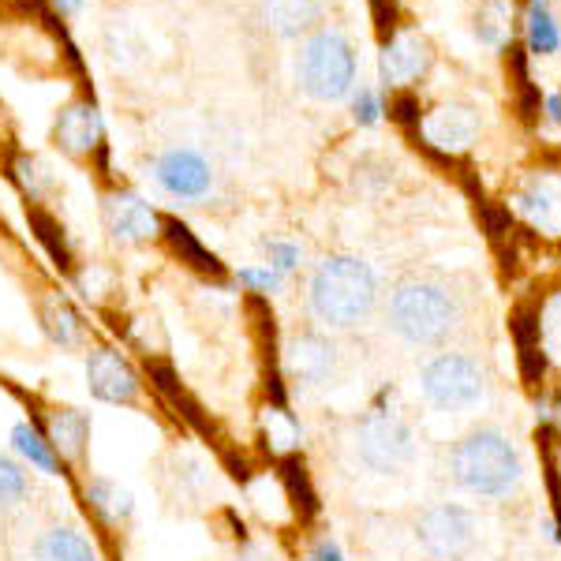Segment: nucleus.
<instances>
[{"instance_id": "obj_27", "label": "nucleus", "mask_w": 561, "mask_h": 561, "mask_svg": "<svg viewBox=\"0 0 561 561\" xmlns=\"http://www.w3.org/2000/svg\"><path fill=\"white\" fill-rule=\"evenodd\" d=\"M296 262H300V248H296V243H270L266 266H274L280 277H285L288 270H296Z\"/></svg>"}, {"instance_id": "obj_28", "label": "nucleus", "mask_w": 561, "mask_h": 561, "mask_svg": "<svg viewBox=\"0 0 561 561\" xmlns=\"http://www.w3.org/2000/svg\"><path fill=\"white\" fill-rule=\"evenodd\" d=\"M304 561H348V558H345V550L337 547V539L322 536V539H314L311 547H307Z\"/></svg>"}, {"instance_id": "obj_18", "label": "nucleus", "mask_w": 561, "mask_h": 561, "mask_svg": "<svg viewBox=\"0 0 561 561\" xmlns=\"http://www.w3.org/2000/svg\"><path fill=\"white\" fill-rule=\"evenodd\" d=\"M38 322H42L45 337H49L57 348L76 352V348L87 345L83 322H79L76 307H71L60 293H45L42 300H38Z\"/></svg>"}, {"instance_id": "obj_23", "label": "nucleus", "mask_w": 561, "mask_h": 561, "mask_svg": "<svg viewBox=\"0 0 561 561\" xmlns=\"http://www.w3.org/2000/svg\"><path fill=\"white\" fill-rule=\"evenodd\" d=\"M528 49L536 53V57H550V53L561 49L558 23L542 4H531V12H528Z\"/></svg>"}, {"instance_id": "obj_2", "label": "nucleus", "mask_w": 561, "mask_h": 561, "mask_svg": "<svg viewBox=\"0 0 561 561\" xmlns=\"http://www.w3.org/2000/svg\"><path fill=\"white\" fill-rule=\"evenodd\" d=\"M378 277L359 255H325L307 280V311L319 330L348 333L378 311Z\"/></svg>"}, {"instance_id": "obj_32", "label": "nucleus", "mask_w": 561, "mask_h": 561, "mask_svg": "<svg viewBox=\"0 0 561 561\" xmlns=\"http://www.w3.org/2000/svg\"><path fill=\"white\" fill-rule=\"evenodd\" d=\"M57 4H60V8H76L79 0H57Z\"/></svg>"}, {"instance_id": "obj_22", "label": "nucleus", "mask_w": 561, "mask_h": 561, "mask_svg": "<svg viewBox=\"0 0 561 561\" xmlns=\"http://www.w3.org/2000/svg\"><path fill=\"white\" fill-rule=\"evenodd\" d=\"M87 494H90V502H94V510L102 513V517H105L108 524L128 520L131 502H128V494H124L121 486L113 483V479H98V476H90V479H87Z\"/></svg>"}, {"instance_id": "obj_14", "label": "nucleus", "mask_w": 561, "mask_h": 561, "mask_svg": "<svg viewBox=\"0 0 561 561\" xmlns=\"http://www.w3.org/2000/svg\"><path fill=\"white\" fill-rule=\"evenodd\" d=\"M420 131L434 150L465 153L479 135V113L472 105H460V102L438 105L434 113H427L420 121Z\"/></svg>"}, {"instance_id": "obj_21", "label": "nucleus", "mask_w": 561, "mask_h": 561, "mask_svg": "<svg viewBox=\"0 0 561 561\" xmlns=\"http://www.w3.org/2000/svg\"><path fill=\"white\" fill-rule=\"evenodd\" d=\"M12 442H15V449H20V457L31 468H38V472L57 476L60 468H65V465H60V457H57V449L49 446V438H45L38 427H31V423H20V427L12 431Z\"/></svg>"}, {"instance_id": "obj_24", "label": "nucleus", "mask_w": 561, "mask_h": 561, "mask_svg": "<svg viewBox=\"0 0 561 561\" xmlns=\"http://www.w3.org/2000/svg\"><path fill=\"white\" fill-rule=\"evenodd\" d=\"M510 0H483L476 15V34L483 38L486 45H505V34H510Z\"/></svg>"}, {"instance_id": "obj_6", "label": "nucleus", "mask_w": 561, "mask_h": 561, "mask_svg": "<svg viewBox=\"0 0 561 561\" xmlns=\"http://www.w3.org/2000/svg\"><path fill=\"white\" fill-rule=\"evenodd\" d=\"M296 79L314 102H341L356 87V53L337 26H322L296 57Z\"/></svg>"}, {"instance_id": "obj_10", "label": "nucleus", "mask_w": 561, "mask_h": 561, "mask_svg": "<svg viewBox=\"0 0 561 561\" xmlns=\"http://www.w3.org/2000/svg\"><path fill=\"white\" fill-rule=\"evenodd\" d=\"M87 386L98 401L121 404V409H142V382L131 370L128 359L113 348H94L87 352Z\"/></svg>"}, {"instance_id": "obj_17", "label": "nucleus", "mask_w": 561, "mask_h": 561, "mask_svg": "<svg viewBox=\"0 0 561 561\" xmlns=\"http://www.w3.org/2000/svg\"><path fill=\"white\" fill-rule=\"evenodd\" d=\"M57 142L71 158H87L102 147V113L90 102H71L57 116Z\"/></svg>"}, {"instance_id": "obj_5", "label": "nucleus", "mask_w": 561, "mask_h": 561, "mask_svg": "<svg viewBox=\"0 0 561 561\" xmlns=\"http://www.w3.org/2000/svg\"><path fill=\"white\" fill-rule=\"evenodd\" d=\"M352 454L375 476H397L415 457V431L397 404L375 401L352 427Z\"/></svg>"}, {"instance_id": "obj_20", "label": "nucleus", "mask_w": 561, "mask_h": 561, "mask_svg": "<svg viewBox=\"0 0 561 561\" xmlns=\"http://www.w3.org/2000/svg\"><path fill=\"white\" fill-rule=\"evenodd\" d=\"M319 0H266V20L277 34H300L311 23H319Z\"/></svg>"}, {"instance_id": "obj_4", "label": "nucleus", "mask_w": 561, "mask_h": 561, "mask_svg": "<svg viewBox=\"0 0 561 561\" xmlns=\"http://www.w3.org/2000/svg\"><path fill=\"white\" fill-rule=\"evenodd\" d=\"M8 554L12 561H98L94 542L57 505L34 502L31 510L8 520Z\"/></svg>"}, {"instance_id": "obj_26", "label": "nucleus", "mask_w": 561, "mask_h": 561, "mask_svg": "<svg viewBox=\"0 0 561 561\" xmlns=\"http://www.w3.org/2000/svg\"><path fill=\"white\" fill-rule=\"evenodd\" d=\"M539 333L550 356L561 359V296H554V300L547 304V311H542V319H539Z\"/></svg>"}, {"instance_id": "obj_8", "label": "nucleus", "mask_w": 561, "mask_h": 561, "mask_svg": "<svg viewBox=\"0 0 561 561\" xmlns=\"http://www.w3.org/2000/svg\"><path fill=\"white\" fill-rule=\"evenodd\" d=\"M415 542L427 561H465L479 542V517L457 502L427 505L415 517Z\"/></svg>"}, {"instance_id": "obj_7", "label": "nucleus", "mask_w": 561, "mask_h": 561, "mask_svg": "<svg viewBox=\"0 0 561 561\" xmlns=\"http://www.w3.org/2000/svg\"><path fill=\"white\" fill-rule=\"evenodd\" d=\"M420 397L434 412H472L486 401V370L468 352H434L420 367Z\"/></svg>"}, {"instance_id": "obj_3", "label": "nucleus", "mask_w": 561, "mask_h": 561, "mask_svg": "<svg viewBox=\"0 0 561 561\" xmlns=\"http://www.w3.org/2000/svg\"><path fill=\"white\" fill-rule=\"evenodd\" d=\"M449 479L476 497H505L520 486L524 465L502 427H476L449 449Z\"/></svg>"}, {"instance_id": "obj_19", "label": "nucleus", "mask_w": 561, "mask_h": 561, "mask_svg": "<svg viewBox=\"0 0 561 561\" xmlns=\"http://www.w3.org/2000/svg\"><path fill=\"white\" fill-rule=\"evenodd\" d=\"M38 497H45L38 479L26 472L20 460L0 454V520H4V524L15 520L20 513L31 510Z\"/></svg>"}, {"instance_id": "obj_9", "label": "nucleus", "mask_w": 561, "mask_h": 561, "mask_svg": "<svg viewBox=\"0 0 561 561\" xmlns=\"http://www.w3.org/2000/svg\"><path fill=\"white\" fill-rule=\"evenodd\" d=\"M285 370L304 393L330 389L341 375V345L333 341V333L319 330V325H304L285 345Z\"/></svg>"}, {"instance_id": "obj_31", "label": "nucleus", "mask_w": 561, "mask_h": 561, "mask_svg": "<svg viewBox=\"0 0 561 561\" xmlns=\"http://www.w3.org/2000/svg\"><path fill=\"white\" fill-rule=\"evenodd\" d=\"M393 116H397V121H404V124H420V105H415V98H397Z\"/></svg>"}, {"instance_id": "obj_25", "label": "nucleus", "mask_w": 561, "mask_h": 561, "mask_svg": "<svg viewBox=\"0 0 561 561\" xmlns=\"http://www.w3.org/2000/svg\"><path fill=\"white\" fill-rule=\"evenodd\" d=\"M165 232H169V240H173V248H176L187 262H192V266H198V270H217V259L203 248V243H198V240L192 237V229H187V225L165 221Z\"/></svg>"}, {"instance_id": "obj_16", "label": "nucleus", "mask_w": 561, "mask_h": 561, "mask_svg": "<svg viewBox=\"0 0 561 561\" xmlns=\"http://www.w3.org/2000/svg\"><path fill=\"white\" fill-rule=\"evenodd\" d=\"M431 68V45L420 38V34H393L382 45V57H378V71H382L386 87H404L423 79Z\"/></svg>"}, {"instance_id": "obj_29", "label": "nucleus", "mask_w": 561, "mask_h": 561, "mask_svg": "<svg viewBox=\"0 0 561 561\" xmlns=\"http://www.w3.org/2000/svg\"><path fill=\"white\" fill-rule=\"evenodd\" d=\"M352 108H356V121H359V124H375V121H378V113H382V105H378L375 90H367V87L356 94V102H352Z\"/></svg>"}, {"instance_id": "obj_1", "label": "nucleus", "mask_w": 561, "mask_h": 561, "mask_svg": "<svg viewBox=\"0 0 561 561\" xmlns=\"http://www.w3.org/2000/svg\"><path fill=\"white\" fill-rule=\"evenodd\" d=\"M382 319L386 330L409 348H442L460 330L465 307L449 280L409 274L389 288Z\"/></svg>"}, {"instance_id": "obj_30", "label": "nucleus", "mask_w": 561, "mask_h": 561, "mask_svg": "<svg viewBox=\"0 0 561 561\" xmlns=\"http://www.w3.org/2000/svg\"><path fill=\"white\" fill-rule=\"evenodd\" d=\"M243 280H248L251 288H259V293H274L285 277H280L274 266H266V270H243Z\"/></svg>"}, {"instance_id": "obj_11", "label": "nucleus", "mask_w": 561, "mask_h": 561, "mask_svg": "<svg viewBox=\"0 0 561 561\" xmlns=\"http://www.w3.org/2000/svg\"><path fill=\"white\" fill-rule=\"evenodd\" d=\"M45 438L57 449L60 465L87 472L90 465V415L71 404H45Z\"/></svg>"}, {"instance_id": "obj_12", "label": "nucleus", "mask_w": 561, "mask_h": 561, "mask_svg": "<svg viewBox=\"0 0 561 561\" xmlns=\"http://www.w3.org/2000/svg\"><path fill=\"white\" fill-rule=\"evenodd\" d=\"M105 232L121 243H147L161 232V217L150 203H142L135 192H113L102 198Z\"/></svg>"}, {"instance_id": "obj_15", "label": "nucleus", "mask_w": 561, "mask_h": 561, "mask_svg": "<svg viewBox=\"0 0 561 561\" xmlns=\"http://www.w3.org/2000/svg\"><path fill=\"white\" fill-rule=\"evenodd\" d=\"M517 214L542 237H561V173H536L517 192Z\"/></svg>"}, {"instance_id": "obj_13", "label": "nucleus", "mask_w": 561, "mask_h": 561, "mask_svg": "<svg viewBox=\"0 0 561 561\" xmlns=\"http://www.w3.org/2000/svg\"><path fill=\"white\" fill-rule=\"evenodd\" d=\"M153 180L173 198H203L214 187V169L195 150H169L153 161Z\"/></svg>"}]
</instances>
